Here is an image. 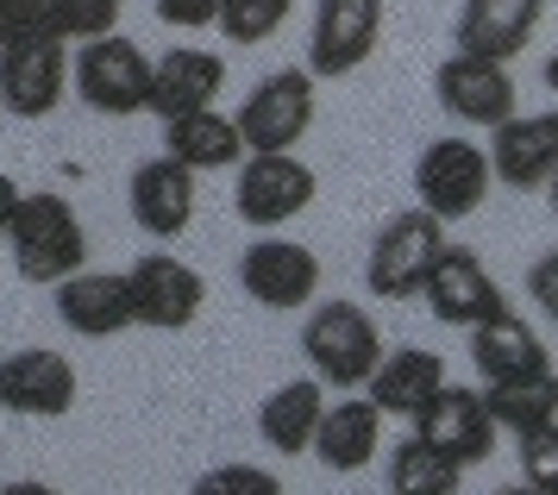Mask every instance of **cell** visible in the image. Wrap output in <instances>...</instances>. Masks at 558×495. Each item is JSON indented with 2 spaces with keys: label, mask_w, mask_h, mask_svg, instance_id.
<instances>
[{
  "label": "cell",
  "mask_w": 558,
  "mask_h": 495,
  "mask_svg": "<svg viewBox=\"0 0 558 495\" xmlns=\"http://www.w3.org/2000/svg\"><path fill=\"white\" fill-rule=\"evenodd\" d=\"M0 245L13 257V270L26 276V282H38V289H57L63 276L88 270V226H82V214L63 195H51V189L20 195L13 226H7Z\"/></svg>",
  "instance_id": "obj_1"
},
{
  "label": "cell",
  "mask_w": 558,
  "mask_h": 495,
  "mask_svg": "<svg viewBox=\"0 0 558 495\" xmlns=\"http://www.w3.org/2000/svg\"><path fill=\"white\" fill-rule=\"evenodd\" d=\"M302 351L314 364V383L327 389H364L383 358V333L357 301H314L302 321Z\"/></svg>",
  "instance_id": "obj_2"
},
{
  "label": "cell",
  "mask_w": 558,
  "mask_h": 495,
  "mask_svg": "<svg viewBox=\"0 0 558 495\" xmlns=\"http://www.w3.org/2000/svg\"><path fill=\"white\" fill-rule=\"evenodd\" d=\"M452 245L446 239V220H433L427 207H408L396 220H383V232L371 239V257H364V282L377 301H408L421 295L427 270L439 264V251Z\"/></svg>",
  "instance_id": "obj_3"
},
{
  "label": "cell",
  "mask_w": 558,
  "mask_h": 495,
  "mask_svg": "<svg viewBox=\"0 0 558 495\" xmlns=\"http://www.w3.org/2000/svg\"><path fill=\"white\" fill-rule=\"evenodd\" d=\"M314 195H320V176L307 170L295 150H245L239 182H232V207L257 232H277V226L302 220Z\"/></svg>",
  "instance_id": "obj_4"
},
{
  "label": "cell",
  "mask_w": 558,
  "mask_h": 495,
  "mask_svg": "<svg viewBox=\"0 0 558 495\" xmlns=\"http://www.w3.org/2000/svg\"><path fill=\"white\" fill-rule=\"evenodd\" d=\"M76 95H82V107H95L101 120L145 113V100H151V57L132 45L126 32L82 38V50H76Z\"/></svg>",
  "instance_id": "obj_5"
},
{
  "label": "cell",
  "mask_w": 558,
  "mask_h": 495,
  "mask_svg": "<svg viewBox=\"0 0 558 495\" xmlns=\"http://www.w3.org/2000/svg\"><path fill=\"white\" fill-rule=\"evenodd\" d=\"M489 150L471 145V138H433L421 157H414V201L427 207L433 220H471L483 201H489Z\"/></svg>",
  "instance_id": "obj_6"
},
{
  "label": "cell",
  "mask_w": 558,
  "mask_h": 495,
  "mask_svg": "<svg viewBox=\"0 0 558 495\" xmlns=\"http://www.w3.org/2000/svg\"><path fill=\"white\" fill-rule=\"evenodd\" d=\"M70 82V38L57 32H20L0 45V107L13 120H51Z\"/></svg>",
  "instance_id": "obj_7"
},
{
  "label": "cell",
  "mask_w": 558,
  "mask_h": 495,
  "mask_svg": "<svg viewBox=\"0 0 558 495\" xmlns=\"http://www.w3.org/2000/svg\"><path fill=\"white\" fill-rule=\"evenodd\" d=\"M239 138L245 150H295L314 132V75L307 70H270L252 95L239 100Z\"/></svg>",
  "instance_id": "obj_8"
},
{
  "label": "cell",
  "mask_w": 558,
  "mask_h": 495,
  "mask_svg": "<svg viewBox=\"0 0 558 495\" xmlns=\"http://www.w3.org/2000/svg\"><path fill=\"white\" fill-rule=\"evenodd\" d=\"M377 45H383V0H320L302 70L320 75V82H345L371 63Z\"/></svg>",
  "instance_id": "obj_9"
},
{
  "label": "cell",
  "mask_w": 558,
  "mask_h": 495,
  "mask_svg": "<svg viewBox=\"0 0 558 495\" xmlns=\"http://www.w3.org/2000/svg\"><path fill=\"white\" fill-rule=\"evenodd\" d=\"M126 295H132V326L182 333V326H195V314H202L207 282L195 264H182L177 251H145L126 270Z\"/></svg>",
  "instance_id": "obj_10"
},
{
  "label": "cell",
  "mask_w": 558,
  "mask_h": 495,
  "mask_svg": "<svg viewBox=\"0 0 558 495\" xmlns=\"http://www.w3.org/2000/svg\"><path fill=\"white\" fill-rule=\"evenodd\" d=\"M421 295H427L433 321H439V326H458V333H471V326L502 321V314H508V289L489 276V264H483L477 251H464V245H446V251H439V264L427 270Z\"/></svg>",
  "instance_id": "obj_11"
},
{
  "label": "cell",
  "mask_w": 558,
  "mask_h": 495,
  "mask_svg": "<svg viewBox=\"0 0 558 495\" xmlns=\"http://www.w3.org/2000/svg\"><path fill=\"white\" fill-rule=\"evenodd\" d=\"M414 439H427L439 458H452L458 471H477L496 458V421L483 408V389L471 383H439V396L414 414Z\"/></svg>",
  "instance_id": "obj_12"
},
{
  "label": "cell",
  "mask_w": 558,
  "mask_h": 495,
  "mask_svg": "<svg viewBox=\"0 0 558 495\" xmlns=\"http://www.w3.org/2000/svg\"><path fill=\"white\" fill-rule=\"evenodd\" d=\"M239 289L257 307H270V314H295V307H307V301L320 295V257L307 245H295V239L264 232L239 257Z\"/></svg>",
  "instance_id": "obj_13"
},
{
  "label": "cell",
  "mask_w": 558,
  "mask_h": 495,
  "mask_svg": "<svg viewBox=\"0 0 558 495\" xmlns=\"http://www.w3.org/2000/svg\"><path fill=\"white\" fill-rule=\"evenodd\" d=\"M433 95H439V107H446L458 125H489V132H496L508 113H521V95H514L508 63H496V57H471V50H452V57L439 63Z\"/></svg>",
  "instance_id": "obj_14"
},
{
  "label": "cell",
  "mask_w": 558,
  "mask_h": 495,
  "mask_svg": "<svg viewBox=\"0 0 558 495\" xmlns=\"http://www.w3.org/2000/svg\"><path fill=\"white\" fill-rule=\"evenodd\" d=\"M76 364L63 351L26 346L0 358V414H20V421H57L76 408Z\"/></svg>",
  "instance_id": "obj_15"
},
{
  "label": "cell",
  "mask_w": 558,
  "mask_h": 495,
  "mask_svg": "<svg viewBox=\"0 0 558 495\" xmlns=\"http://www.w3.org/2000/svg\"><path fill=\"white\" fill-rule=\"evenodd\" d=\"M195 182L202 176L189 164H177V157H145L126 182V207L138 220V232L157 239V245H177L182 232L195 226Z\"/></svg>",
  "instance_id": "obj_16"
},
{
  "label": "cell",
  "mask_w": 558,
  "mask_h": 495,
  "mask_svg": "<svg viewBox=\"0 0 558 495\" xmlns=\"http://www.w3.org/2000/svg\"><path fill=\"white\" fill-rule=\"evenodd\" d=\"M489 176L508 182V189H546L558 176V107L553 113H508L496 132H489Z\"/></svg>",
  "instance_id": "obj_17"
},
{
  "label": "cell",
  "mask_w": 558,
  "mask_h": 495,
  "mask_svg": "<svg viewBox=\"0 0 558 495\" xmlns=\"http://www.w3.org/2000/svg\"><path fill=\"white\" fill-rule=\"evenodd\" d=\"M220 88H227V57H220V50L177 45L151 63V100H145V113H157V120L202 113V107L220 100Z\"/></svg>",
  "instance_id": "obj_18"
},
{
  "label": "cell",
  "mask_w": 558,
  "mask_h": 495,
  "mask_svg": "<svg viewBox=\"0 0 558 495\" xmlns=\"http://www.w3.org/2000/svg\"><path fill=\"white\" fill-rule=\"evenodd\" d=\"M57 295V321L82 333V339H120L132 326V295H126V270H76L51 289Z\"/></svg>",
  "instance_id": "obj_19"
},
{
  "label": "cell",
  "mask_w": 558,
  "mask_h": 495,
  "mask_svg": "<svg viewBox=\"0 0 558 495\" xmlns=\"http://www.w3.org/2000/svg\"><path fill=\"white\" fill-rule=\"evenodd\" d=\"M539 20H546V0H464L452 38H458V50H471V57L508 63V57H521V50L533 45Z\"/></svg>",
  "instance_id": "obj_20"
},
{
  "label": "cell",
  "mask_w": 558,
  "mask_h": 495,
  "mask_svg": "<svg viewBox=\"0 0 558 495\" xmlns=\"http://www.w3.org/2000/svg\"><path fill=\"white\" fill-rule=\"evenodd\" d=\"M439 383H446V358L439 351H421V346H402V351H383L371 383H364V401L377 408L383 421L396 414V421H414L433 396H439Z\"/></svg>",
  "instance_id": "obj_21"
},
{
  "label": "cell",
  "mask_w": 558,
  "mask_h": 495,
  "mask_svg": "<svg viewBox=\"0 0 558 495\" xmlns=\"http://www.w3.org/2000/svg\"><path fill=\"white\" fill-rule=\"evenodd\" d=\"M471 364H477L483 383H514V376L553 371V351H546V339L508 307L502 321L471 326Z\"/></svg>",
  "instance_id": "obj_22"
},
{
  "label": "cell",
  "mask_w": 558,
  "mask_h": 495,
  "mask_svg": "<svg viewBox=\"0 0 558 495\" xmlns=\"http://www.w3.org/2000/svg\"><path fill=\"white\" fill-rule=\"evenodd\" d=\"M163 157L189 164L195 176H207V170H239V164H245V138H239L232 113H220V107H202V113H177V120H163Z\"/></svg>",
  "instance_id": "obj_23"
},
{
  "label": "cell",
  "mask_w": 558,
  "mask_h": 495,
  "mask_svg": "<svg viewBox=\"0 0 558 495\" xmlns=\"http://www.w3.org/2000/svg\"><path fill=\"white\" fill-rule=\"evenodd\" d=\"M307 451H314L327 471H339V476L364 471V464L383 451V414L364 396L357 401H332L327 414H320V426H314V446Z\"/></svg>",
  "instance_id": "obj_24"
},
{
  "label": "cell",
  "mask_w": 558,
  "mask_h": 495,
  "mask_svg": "<svg viewBox=\"0 0 558 495\" xmlns=\"http://www.w3.org/2000/svg\"><path fill=\"white\" fill-rule=\"evenodd\" d=\"M327 414V401H320V383L314 376H295V383H282L270 396L257 401V433H264V446L282 451V458H302L314 446V426Z\"/></svg>",
  "instance_id": "obj_25"
},
{
  "label": "cell",
  "mask_w": 558,
  "mask_h": 495,
  "mask_svg": "<svg viewBox=\"0 0 558 495\" xmlns=\"http://www.w3.org/2000/svg\"><path fill=\"white\" fill-rule=\"evenodd\" d=\"M483 408H489L496 433L527 439V433L558 421V371H533V376H514V383H483Z\"/></svg>",
  "instance_id": "obj_26"
},
{
  "label": "cell",
  "mask_w": 558,
  "mask_h": 495,
  "mask_svg": "<svg viewBox=\"0 0 558 495\" xmlns=\"http://www.w3.org/2000/svg\"><path fill=\"white\" fill-rule=\"evenodd\" d=\"M458 483H464V471L414 433L389 451V495H458Z\"/></svg>",
  "instance_id": "obj_27"
},
{
  "label": "cell",
  "mask_w": 558,
  "mask_h": 495,
  "mask_svg": "<svg viewBox=\"0 0 558 495\" xmlns=\"http://www.w3.org/2000/svg\"><path fill=\"white\" fill-rule=\"evenodd\" d=\"M295 13V0H220V32H227L232 45H264V38H277L282 25Z\"/></svg>",
  "instance_id": "obj_28"
},
{
  "label": "cell",
  "mask_w": 558,
  "mask_h": 495,
  "mask_svg": "<svg viewBox=\"0 0 558 495\" xmlns=\"http://www.w3.org/2000/svg\"><path fill=\"white\" fill-rule=\"evenodd\" d=\"M120 7L126 0H51V25L57 38H101V32H120Z\"/></svg>",
  "instance_id": "obj_29"
},
{
  "label": "cell",
  "mask_w": 558,
  "mask_h": 495,
  "mask_svg": "<svg viewBox=\"0 0 558 495\" xmlns=\"http://www.w3.org/2000/svg\"><path fill=\"white\" fill-rule=\"evenodd\" d=\"M189 495H282V476L264 471V464H214V471L195 476Z\"/></svg>",
  "instance_id": "obj_30"
},
{
  "label": "cell",
  "mask_w": 558,
  "mask_h": 495,
  "mask_svg": "<svg viewBox=\"0 0 558 495\" xmlns=\"http://www.w3.org/2000/svg\"><path fill=\"white\" fill-rule=\"evenodd\" d=\"M521 483L533 495H558V421L521 439Z\"/></svg>",
  "instance_id": "obj_31"
},
{
  "label": "cell",
  "mask_w": 558,
  "mask_h": 495,
  "mask_svg": "<svg viewBox=\"0 0 558 495\" xmlns=\"http://www.w3.org/2000/svg\"><path fill=\"white\" fill-rule=\"evenodd\" d=\"M20 32H57L51 25V0H0V45Z\"/></svg>",
  "instance_id": "obj_32"
},
{
  "label": "cell",
  "mask_w": 558,
  "mask_h": 495,
  "mask_svg": "<svg viewBox=\"0 0 558 495\" xmlns=\"http://www.w3.org/2000/svg\"><path fill=\"white\" fill-rule=\"evenodd\" d=\"M157 20L177 25V32H202V25L220 20V0H151Z\"/></svg>",
  "instance_id": "obj_33"
},
{
  "label": "cell",
  "mask_w": 558,
  "mask_h": 495,
  "mask_svg": "<svg viewBox=\"0 0 558 495\" xmlns=\"http://www.w3.org/2000/svg\"><path fill=\"white\" fill-rule=\"evenodd\" d=\"M527 295H533V307H539V314H546V321L558 326V251L533 257V270H527Z\"/></svg>",
  "instance_id": "obj_34"
},
{
  "label": "cell",
  "mask_w": 558,
  "mask_h": 495,
  "mask_svg": "<svg viewBox=\"0 0 558 495\" xmlns=\"http://www.w3.org/2000/svg\"><path fill=\"white\" fill-rule=\"evenodd\" d=\"M13 207H20V182L0 176V239H7V226H13Z\"/></svg>",
  "instance_id": "obj_35"
},
{
  "label": "cell",
  "mask_w": 558,
  "mask_h": 495,
  "mask_svg": "<svg viewBox=\"0 0 558 495\" xmlns=\"http://www.w3.org/2000/svg\"><path fill=\"white\" fill-rule=\"evenodd\" d=\"M0 495H57V490L38 483V476H20V483H0Z\"/></svg>",
  "instance_id": "obj_36"
},
{
  "label": "cell",
  "mask_w": 558,
  "mask_h": 495,
  "mask_svg": "<svg viewBox=\"0 0 558 495\" xmlns=\"http://www.w3.org/2000/svg\"><path fill=\"white\" fill-rule=\"evenodd\" d=\"M546 88H553V95H558V50H553V57H546Z\"/></svg>",
  "instance_id": "obj_37"
},
{
  "label": "cell",
  "mask_w": 558,
  "mask_h": 495,
  "mask_svg": "<svg viewBox=\"0 0 558 495\" xmlns=\"http://www.w3.org/2000/svg\"><path fill=\"white\" fill-rule=\"evenodd\" d=\"M502 495H533V490H527V483H508V490H502Z\"/></svg>",
  "instance_id": "obj_38"
},
{
  "label": "cell",
  "mask_w": 558,
  "mask_h": 495,
  "mask_svg": "<svg viewBox=\"0 0 558 495\" xmlns=\"http://www.w3.org/2000/svg\"><path fill=\"white\" fill-rule=\"evenodd\" d=\"M546 195H553V214H558V176H553V182H546Z\"/></svg>",
  "instance_id": "obj_39"
}]
</instances>
